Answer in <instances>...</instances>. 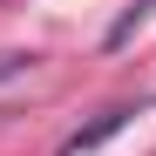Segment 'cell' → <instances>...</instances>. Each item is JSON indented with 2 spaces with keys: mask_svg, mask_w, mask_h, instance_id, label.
<instances>
[{
  "mask_svg": "<svg viewBox=\"0 0 156 156\" xmlns=\"http://www.w3.org/2000/svg\"><path fill=\"white\" fill-rule=\"evenodd\" d=\"M143 109H149V102H115V109H102L95 122H82V129H68V136H61V149H55V156H88V149H102V143H109V136H122V129L136 122Z\"/></svg>",
  "mask_w": 156,
  "mask_h": 156,
  "instance_id": "cell-1",
  "label": "cell"
},
{
  "mask_svg": "<svg viewBox=\"0 0 156 156\" xmlns=\"http://www.w3.org/2000/svg\"><path fill=\"white\" fill-rule=\"evenodd\" d=\"M143 20H156V0H122V14H115V27L102 34V48H122L129 34L143 27Z\"/></svg>",
  "mask_w": 156,
  "mask_h": 156,
  "instance_id": "cell-2",
  "label": "cell"
},
{
  "mask_svg": "<svg viewBox=\"0 0 156 156\" xmlns=\"http://www.w3.org/2000/svg\"><path fill=\"white\" fill-rule=\"evenodd\" d=\"M27 68H34V55H20V48H0V88H7V82H20Z\"/></svg>",
  "mask_w": 156,
  "mask_h": 156,
  "instance_id": "cell-3",
  "label": "cell"
}]
</instances>
